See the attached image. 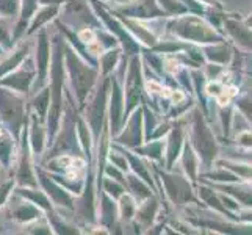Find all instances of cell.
Masks as SVG:
<instances>
[{"instance_id": "4", "label": "cell", "mask_w": 252, "mask_h": 235, "mask_svg": "<svg viewBox=\"0 0 252 235\" xmlns=\"http://www.w3.org/2000/svg\"><path fill=\"white\" fill-rule=\"evenodd\" d=\"M172 99L176 101V102H179V101H182V99H184V94H180V93H176V94H172Z\"/></svg>"}, {"instance_id": "3", "label": "cell", "mask_w": 252, "mask_h": 235, "mask_svg": "<svg viewBox=\"0 0 252 235\" xmlns=\"http://www.w3.org/2000/svg\"><path fill=\"white\" fill-rule=\"evenodd\" d=\"M147 90L152 91V93H158V91H161V86L158 83H155V82H149V83H147Z\"/></svg>"}, {"instance_id": "2", "label": "cell", "mask_w": 252, "mask_h": 235, "mask_svg": "<svg viewBox=\"0 0 252 235\" xmlns=\"http://www.w3.org/2000/svg\"><path fill=\"white\" fill-rule=\"evenodd\" d=\"M88 50L91 52V54H99V50H100L99 42H95V41H90V42H88Z\"/></svg>"}, {"instance_id": "6", "label": "cell", "mask_w": 252, "mask_h": 235, "mask_svg": "<svg viewBox=\"0 0 252 235\" xmlns=\"http://www.w3.org/2000/svg\"><path fill=\"white\" fill-rule=\"evenodd\" d=\"M0 134H2V132H0Z\"/></svg>"}, {"instance_id": "1", "label": "cell", "mask_w": 252, "mask_h": 235, "mask_svg": "<svg viewBox=\"0 0 252 235\" xmlns=\"http://www.w3.org/2000/svg\"><path fill=\"white\" fill-rule=\"evenodd\" d=\"M93 38H94V33H93L91 30H83V32L80 33V39H82V41L90 42V41H93Z\"/></svg>"}, {"instance_id": "5", "label": "cell", "mask_w": 252, "mask_h": 235, "mask_svg": "<svg viewBox=\"0 0 252 235\" xmlns=\"http://www.w3.org/2000/svg\"><path fill=\"white\" fill-rule=\"evenodd\" d=\"M60 163H62V165H71L72 160H71V159H67V157H64V159H60Z\"/></svg>"}]
</instances>
